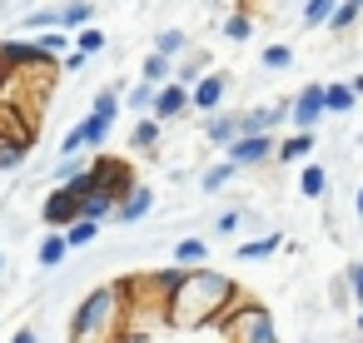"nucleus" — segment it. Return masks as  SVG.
I'll return each instance as SVG.
<instances>
[{
  "mask_svg": "<svg viewBox=\"0 0 363 343\" xmlns=\"http://www.w3.org/2000/svg\"><path fill=\"white\" fill-rule=\"evenodd\" d=\"M150 209H155V189L135 179V184H130V189L115 199V214H110V219H120V224H140Z\"/></svg>",
  "mask_w": 363,
  "mask_h": 343,
  "instance_id": "9",
  "label": "nucleus"
},
{
  "mask_svg": "<svg viewBox=\"0 0 363 343\" xmlns=\"http://www.w3.org/2000/svg\"><path fill=\"white\" fill-rule=\"evenodd\" d=\"M60 234H65V244H70V249H85V244H95L100 224H95V219H70V224H65Z\"/></svg>",
  "mask_w": 363,
  "mask_h": 343,
  "instance_id": "22",
  "label": "nucleus"
},
{
  "mask_svg": "<svg viewBox=\"0 0 363 343\" xmlns=\"http://www.w3.org/2000/svg\"><path fill=\"white\" fill-rule=\"evenodd\" d=\"M155 283L164 288V318L179 323V328H204L209 318H219L224 308H234L239 288L229 274H214V269H169V274H155Z\"/></svg>",
  "mask_w": 363,
  "mask_h": 343,
  "instance_id": "1",
  "label": "nucleus"
},
{
  "mask_svg": "<svg viewBox=\"0 0 363 343\" xmlns=\"http://www.w3.org/2000/svg\"><path fill=\"white\" fill-rule=\"evenodd\" d=\"M234 174H239V164H229V159H224V164H209V169H204V194L224 189V184L234 179Z\"/></svg>",
  "mask_w": 363,
  "mask_h": 343,
  "instance_id": "29",
  "label": "nucleus"
},
{
  "mask_svg": "<svg viewBox=\"0 0 363 343\" xmlns=\"http://www.w3.org/2000/svg\"><path fill=\"white\" fill-rule=\"evenodd\" d=\"M155 50H160V55H169V60H179V55L189 50V35L169 26V30H160V35H155Z\"/></svg>",
  "mask_w": 363,
  "mask_h": 343,
  "instance_id": "23",
  "label": "nucleus"
},
{
  "mask_svg": "<svg viewBox=\"0 0 363 343\" xmlns=\"http://www.w3.org/2000/svg\"><path fill=\"white\" fill-rule=\"evenodd\" d=\"M333 6H338V0H308V6H303V16H298V21H303L308 30H318V26L328 21V11H333Z\"/></svg>",
  "mask_w": 363,
  "mask_h": 343,
  "instance_id": "31",
  "label": "nucleus"
},
{
  "mask_svg": "<svg viewBox=\"0 0 363 343\" xmlns=\"http://www.w3.org/2000/svg\"><path fill=\"white\" fill-rule=\"evenodd\" d=\"M294 65V45H269L264 50V70H289Z\"/></svg>",
  "mask_w": 363,
  "mask_h": 343,
  "instance_id": "32",
  "label": "nucleus"
},
{
  "mask_svg": "<svg viewBox=\"0 0 363 343\" xmlns=\"http://www.w3.org/2000/svg\"><path fill=\"white\" fill-rule=\"evenodd\" d=\"M294 130H318L323 120V85H303L294 100H289V115H284Z\"/></svg>",
  "mask_w": 363,
  "mask_h": 343,
  "instance_id": "6",
  "label": "nucleus"
},
{
  "mask_svg": "<svg viewBox=\"0 0 363 343\" xmlns=\"http://www.w3.org/2000/svg\"><path fill=\"white\" fill-rule=\"evenodd\" d=\"M130 150H140V154H155V150H160V120H155V115L130 130Z\"/></svg>",
  "mask_w": 363,
  "mask_h": 343,
  "instance_id": "19",
  "label": "nucleus"
},
{
  "mask_svg": "<svg viewBox=\"0 0 363 343\" xmlns=\"http://www.w3.org/2000/svg\"><path fill=\"white\" fill-rule=\"evenodd\" d=\"M204 70H209V60H204V55H189V60L179 55V70H174V80H179V85H194Z\"/></svg>",
  "mask_w": 363,
  "mask_h": 343,
  "instance_id": "30",
  "label": "nucleus"
},
{
  "mask_svg": "<svg viewBox=\"0 0 363 343\" xmlns=\"http://www.w3.org/2000/svg\"><path fill=\"white\" fill-rule=\"evenodd\" d=\"M35 45H40V55H50V60H55V55H65V50H70V30H60V26H55V30H45Z\"/></svg>",
  "mask_w": 363,
  "mask_h": 343,
  "instance_id": "26",
  "label": "nucleus"
},
{
  "mask_svg": "<svg viewBox=\"0 0 363 343\" xmlns=\"http://www.w3.org/2000/svg\"><path fill=\"white\" fill-rule=\"evenodd\" d=\"M298 189H303L308 199H323V194H328V169H323V164H303V169H298Z\"/></svg>",
  "mask_w": 363,
  "mask_h": 343,
  "instance_id": "21",
  "label": "nucleus"
},
{
  "mask_svg": "<svg viewBox=\"0 0 363 343\" xmlns=\"http://www.w3.org/2000/svg\"><path fill=\"white\" fill-rule=\"evenodd\" d=\"M353 209H358V219H363V184H358V194H353Z\"/></svg>",
  "mask_w": 363,
  "mask_h": 343,
  "instance_id": "39",
  "label": "nucleus"
},
{
  "mask_svg": "<svg viewBox=\"0 0 363 343\" xmlns=\"http://www.w3.org/2000/svg\"><path fill=\"white\" fill-rule=\"evenodd\" d=\"M65 254H70L65 234H45V244H40V254H35V259H40L45 269H60V264H65Z\"/></svg>",
  "mask_w": 363,
  "mask_h": 343,
  "instance_id": "24",
  "label": "nucleus"
},
{
  "mask_svg": "<svg viewBox=\"0 0 363 343\" xmlns=\"http://www.w3.org/2000/svg\"><path fill=\"white\" fill-rule=\"evenodd\" d=\"M224 35H229V40H249V35H254V21H249V16H229V21H224Z\"/></svg>",
  "mask_w": 363,
  "mask_h": 343,
  "instance_id": "34",
  "label": "nucleus"
},
{
  "mask_svg": "<svg viewBox=\"0 0 363 343\" xmlns=\"http://www.w3.org/2000/svg\"><path fill=\"white\" fill-rule=\"evenodd\" d=\"M353 6H363V0H353Z\"/></svg>",
  "mask_w": 363,
  "mask_h": 343,
  "instance_id": "42",
  "label": "nucleus"
},
{
  "mask_svg": "<svg viewBox=\"0 0 363 343\" xmlns=\"http://www.w3.org/2000/svg\"><path fill=\"white\" fill-rule=\"evenodd\" d=\"M120 318H125V288L100 283V288L75 308V318H70V338H75V343H115V338H125Z\"/></svg>",
  "mask_w": 363,
  "mask_h": 343,
  "instance_id": "2",
  "label": "nucleus"
},
{
  "mask_svg": "<svg viewBox=\"0 0 363 343\" xmlns=\"http://www.w3.org/2000/svg\"><path fill=\"white\" fill-rule=\"evenodd\" d=\"M279 244H284L279 234H264V239H244V244H239L234 254H239V259H269V254H274Z\"/></svg>",
  "mask_w": 363,
  "mask_h": 343,
  "instance_id": "25",
  "label": "nucleus"
},
{
  "mask_svg": "<svg viewBox=\"0 0 363 343\" xmlns=\"http://www.w3.org/2000/svg\"><path fill=\"white\" fill-rule=\"evenodd\" d=\"M239 135V110H209L204 115V140L209 145H229Z\"/></svg>",
  "mask_w": 363,
  "mask_h": 343,
  "instance_id": "12",
  "label": "nucleus"
},
{
  "mask_svg": "<svg viewBox=\"0 0 363 343\" xmlns=\"http://www.w3.org/2000/svg\"><path fill=\"white\" fill-rule=\"evenodd\" d=\"M90 21H95V6H90V0H70V6H60V16H55L60 30H85Z\"/></svg>",
  "mask_w": 363,
  "mask_h": 343,
  "instance_id": "16",
  "label": "nucleus"
},
{
  "mask_svg": "<svg viewBox=\"0 0 363 343\" xmlns=\"http://www.w3.org/2000/svg\"><path fill=\"white\" fill-rule=\"evenodd\" d=\"M110 130H115V120H105V115H95V110H90V115H85V120L60 140V154H85L90 145H105V140H110Z\"/></svg>",
  "mask_w": 363,
  "mask_h": 343,
  "instance_id": "4",
  "label": "nucleus"
},
{
  "mask_svg": "<svg viewBox=\"0 0 363 343\" xmlns=\"http://www.w3.org/2000/svg\"><path fill=\"white\" fill-rule=\"evenodd\" d=\"M189 110V85H179V80H164V85H155V100H150V115L164 125V120H179Z\"/></svg>",
  "mask_w": 363,
  "mask_h": 343,
  "instance_id": "8",
  "label": "nucleus"
},
{
  "mask_svg": "<svg viewBox=\"0 0 363 343\" xmlns=\"http://www.w3.org/2000/svg\"><path fill=\"white\" fill-rule=\"evenodd\" d=\"M348 85H353V95H358V100H363V75H353V80H348Z\"/></svg>",
  "mask_w": 363,
  "mask_h": 343,
  "instance_id": "40",
  "label": "nucleus"
},
{
  "mask_svg": "<svg viewBox=\"0 0 363 343\" xmlns=\"http://www.w3.org/2000/svg\"><path fill=\"white\" fill-rule=\"evenodd\" d=\"M80 55H100L105 50V30H95V26H85V30H75V40H70Z\"/></svg>",
  "mask_w": 363,
  "mask_h": 343,
  "instance_id": "27",
  "label": "nucleus"
},
{
  "mask_svg": "<svg viewBox=\"0 0 363 343\" xmlns=\"http://www.w3.org/2000/svg\"><path fill=\"white\" fill-rule=\"evenodd\" d=\"M358 333H363V313H358Z\"/></svg>",
  "mask_w": 363,
  "mask_h": 343,
  "instance_id": "41",
  "label": "nucleus"
},
{
  "mask_svg": "<svg viewBox=\"0 0 363 343\" xmlns=\"http://www.w3.org/2000/svg\"><path fill=\"white\" fill-rule=\"evenodd\" d=\"M140 80H150V85L174 80V60H169V55H160V50H150V55H145V65H140Z\"/></svg>",
  "mask_w": 363,
  "mask_h": 343,
  "instance_id": "18",
  "label": "nucleus"
},
{
  "mask_svg": "<svg viewBox=\"0 0 363 343\" xmlns=\"http://www.w3.org/2000/svg\"><path fill=\"white\" fill-rule=\"evenodd\" d=\"M358 21H363V6H353V0H338V6L328 11V21H323V26H328L333 35H343V30H353Z\"/></svg>",
  "mask_w": 363,
  "mask_h": 343,
  "instance_id": "17",
  "label": "nucleus"
},
{
  "mask_svg": "<svg viewBox=\"0 0 363 343\" xmlns=\"http://www.w3.org/2000/svg\"><path fill=\"white\" fill-rule=\"evenodd\" d=\"M11 343H40V338H35V328H21V333H16Z\"/></svg>",
  "mask_w": 363,
  "mask_h": 343,
  "instance_id": "38",
  "label": "nucleus"
},
{
  "mask_svg": "<svg viewBox=\"0 0 363 343\" xmlns=\"http://www.w3.org/2000/svg\"><path fill=\"white\" fill-rule=\"evenodd\" d=\"M289 115V100L284 105H259V110H239V135H274Z\"/></svg>",
  "mask_w": 363,
  "mask_h": 343,
  "instance_id": "10",
  "label": "nucleus"
},
{
  "mask_svg": "<svg viewBox=\"0 0 363 343\" xmlns=\"http://www.w3.org/2000/svg\"><path fill=\"white\" fill-rule=\"evenodd\" d=\"M110 214H115V194H110V189H90V194H80V219L105 224Z\"/></svg>",
  "mask_w": 363,
  "mask_h": 343,
  "instance_id": "15",
  "label": "nucleus"
},
{
  "mask_svg": "<svg viewBox=\"0 0 363 343\" xmlns=\"http://www.w3.org/2000/svg\"><path fill=\"white\" fill-rule=\"evenodd\" d=\"M224 333H229V343H279L269 308L264 303H239V298H234V313H229Z\"/></svg>",
  "mask_w": 363,
  "mask_h": 343,
  "instance_id": "3",
  "label": "nucleus"
},
{
  "mask_svg": "<svg viewBox=\"0 0 363 343\" xmlns=\"http://www.w3.org/2000/svg\"><path fill=\"white\" fill-rule=\"evenodd\" d=\"M313 145H318V135H313V130H298V135H289V140H274V154L289 164V159H308Z\"/></svg>",
  "mask_w": 363,
  "mask_h": 343,
  "instance_id": "13",
  "label": "nucleus"
},
{
  "mask_svg": "<svg viewBox=\"0 0 363 343\" xmlns=\"http://www.w3.org/2000/svg\"><path fill=\"white\" fill-rule=\"evenodd\" d=\"M174 264H179V269L209 264V244H204V239H179V244H174Z\"/></svg>",
  "mask_w": 363,
  "mask_h": 343,
  "instance_id": "20",
  "label": "nucleus"
},
{
  "mask_svg": "<svg viewBox=\"0 0 363 343\" xmlns=\"http://www.w3.org/2000/svg\"><path fill=\"white\" fill-rule=\"evenodd\" d=\"M353 105H358V95H353V85H348V80L323 85V115H348Z\"/></svg>",
  "mask_w": 363,
  "mask_h": 343,
  "instance_id": "14",
  "label": "nucleus"
},
{
  "mask_svg": "<svg viewBox=\"0 0 363 343\" xmlns=\"http://www.w3.org/2000/svg\"><path fill=\"white\" fill-rule=\"evenodd\" d=\"M90 110H95V115H105V120H120V90H115V85H105V90L90 100Z\"/></svg>",
  "mask_w": 363,
  "mask_h": 343,
  "instance_id": "28",
  "label": "nucleus"
},
{
  "mask_svg": "<svg viewBox=\"0 0 363 343\" xmlns=\"http://www.w3.org/2000/svg\"><path fill=\"white\" fill-rule=\"evenodd\" d=\"M348 283H353V298L363 303V264H348Z\"/></svg>",
  "mask_w": 363,
  "mask_h": 343,
  "instance_id": "37",
  "label": "nucleus"
},
{
  "mask_svg": "<svg viewBox=\"0 0 363 343\" xmlns=\"http://www.w3.org/2000/svg\"><path fill=\"white\" fill-rule=\"evenodd\" d=\"M40 214H45V224H50V229H65L70 219H80V194H75V189H65V184H55Z\"/></svg>",
  "mask_w": 363,
  "mask_h": 343,
  "instance_id": "11",
  "label": "nucleus"
},
{
  "mask_svg": "<svg viewBox=\"0 0 363 343\" xmlns=\"http://www.w3.org/2000/svg\"><path fill=\"white\" fill-rule=\"evenodd\" d=\"M150 100H155V85H150V80L130 85V110H150Z\"/></svg>",
  "mask_w": 363,
  "mask_h": 343,
  "instance_id": "35",
  "label": "nucleus"
},
{
  "mask_svg": "<svg viewBox=\"0 0 363 343\" xmlns=\"http://www.w3.org/2000/svg\"><path fill=\"white\" fill-rule=\"evenodd\" d=\"M0 269H6V264H0Z\"/></svg>",
  "mask_w": 363,
  "mask_h": 343,
  "instance_id": "43",
  "label": "nucleus"
},
{
  "mask_svg": "<svg viewBox=\"0 0 363 343\" xmlns=\"http://www.w3.org/2000/svg\"><path fill=\"white\" fill-rule=\"evenodd\" d=\"M55 16H60L55 6H40V11L26 16V30H55Z\"/></svg>",
  "mask_w": 363,
  "mask_h": 343,
  "instance_id": "33",
  "label": "nucleus"
},
{
  "mask_svg": "<svg viewBox=\"0 0 363 343\" xmlns=\"http://www.w3.org/2000/svg\"><path fill=\"white\" fill-rule=\"evenodd\" d=\"M224 150H229V164L249 169V164H264V159H274V135H234Z\"/></svg>",
  "mask_w": 363,
  "mask_h": 343,
  "instance_id": "7",
  "label": "nucleus"
},
{
  "mask_svg": "<svg viewBox=\"0 0 363 343\" xmlns=\"http://www.w3.org/2000/svg\"><path fill=\"white\" fill-rule=\"evenodd\" d=\"M239 224H244V209H224V214L214 219V229H219V234H239Z\"/></svg>",
  "mask_w": 363,
  "mask_h": 343,
  "instance_id": "36",
  "label": "nucleus"
},
{
  "mask_svg": "<svg viewBox=\"0 0 363 343\" xmlns=\"http://www.w3.org/2000/svg\"><path fill=\"white\" fill-rule=\"evenodd\" d=\"M224 95H229V75L219 70H204L194 85H189V110L209 115V110H224Z\"/></svg>",
  "mask_w": 363,
  "mask_h": 343,
  "instance_id": "5",
  "label": "nucleus"
}]
</instances>
